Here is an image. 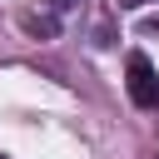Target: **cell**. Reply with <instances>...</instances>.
I'll return each instance as SVG.
<instances>
[{
  "instance_id": "1",
  "label": "cell",
  "mask_w": 159,
  "mask_h": 159,
  "mask_svg": "<svg viewBox=\"0 0 159 159\" xmlns=\"http://www.w3.org/2000/svg\"><path fill=\"white\" fill-rule=\"evenodd\" d=\"M124 84H129V99H134L139 109H154V104H159V75H154L149 55H129V65H124Z\"/></svg>"
},
{
  "instance_id": "2",
  "label": "cell",
  "mask_w": 159,
  "mask_h": 159,
  "mask_svg": "<svg viewBox=\"0 0 159 159\" xmlns=\"http://www.w3.org/2000/svg\"><path fill=\"white\" fill-rule=\"evenodd\" d=\"M139 5H144V0H119V10H139Z\"/></svg>"
},
{
  "instance_id": "3",
  "label": "cell",
  "mask_w": 159,
  "mask_h": 159,
  "mask_svg": "<svg viewBox=\"0 0 159 159\" xmlns=\"http://www.w3.org/2000/svg\"><path fill=\"white\" fill-rule=\"evenodd\" d=\"M45 5H55V10H65V5H75V0H45Z\"/></svg>"
},
{
  "instance_id": "4",
  "label": "cell",
  "mask_w": 159,
  "mask_h": 159,
  "mask_svg": "<svg viewBox=\"0 0 159 159\" xmlns=\"http://www.w3.org/2000/svg\"><path fill=\"white\" fill-rule=\"evenodd\" d=\"M0 159H5V154H0Z\"/></svg>"
}]
</instances>
